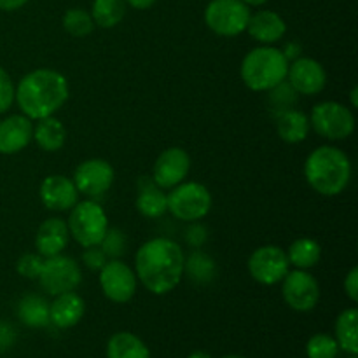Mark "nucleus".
Segmentation results:
<instances>
[{
  "instance_id": "7ed1b4c3",
  "label": "nucleus",
  "mask_w": 358,
  "mask_h": 358,
  "mask_svg": "<svg viewBox=\"0 0 358 358\" xmlns=\"http://www.w3.org/2000/svg\"><path fill=\"white\" fill-rule=\"evenodd\" d=\"M304 177L315 192L331 198L341 194L348 187L352 178V163L338 147L322 145L306 157Z\"/></svg>"
},
{
  "instance_id": "ea45409f",
  "label": "nucleus",
  "mask_w": 358,
  "mask_h": 358,
  "mask_svg": "<svg viewBox=\"0 0 358 358\" xmlns=\"http://www.w3.org/2000/svg\"><path fill=\"white\" fill-rule=\"evenodd\" d=\"M28 0H0V9L2 10H16V9H21V7L27 3Z\"/></svg>"
},
{
  "instance_id": "b1692460",
  "label": "nucleus",
  "mask_w": 358,
  "mask_h": 358,
  "mask_svg": "<svg viewBox=\"0 0 358 358\" xmlns=\"http://www.w3.org/2000/svg\"><path fill=\"white\" fill-rule=\"evenodd\" d=\"M107 358H150L149 348L131 332H117L107 343Z\"/></svg>"
},
{
  "instance_id": "a878e982",
  "label": "nucleus",
  "mask_w": 358,
  "mask_h": 358,
  "mask_svg": "<svg viewBox=\"0 0 358 358\" xmlns=\"http://www.w3.org/2000/svg\"><path fill=\"white\" fill-rule=\"evenodd\" d=\"M358 311L357 308L345 310L336 320V341L339 348L345 350L350 355L358 353Z\"/></svg>"
},
{
  "instance_id": "6e6552de",
  "label": "nucleus",
  "mask_w": 358,
  "mask_h": 358,
  "mask_svg": "<svg viewBox=\"0 0 358 358\" xmlns=\"http://www.w3.org/2000/svg\"><path fill=\"white\" fill-rule=\"evenodd\" d=\"M250 9L243 0H212L205 9V23L220 37H236L247 30Z\"/></svg>"
},
{
  "instance_id": "5701e85b",
  "label": "nucleus",
  "mask_w": 358,
  "mask_h": 358,
  "mask_svg": "<svg viewBox=\"0 0 358 358\" xmlns=\"http://www.w3.org/2000/svg\"><path fill=\"white\" fill-rule=\"evenodd\" d=\"M34 140L45 152H56L65 145L66 129L59 119L49 115V117L38 119L37 124L34 126Z\"/></svg>"
},
{
  "instance_id": "c85d7f7f",
  "label": "nucleus",
  "mask_w": 358,
  "mask_h": 358,
  "mask_svg": "<svg viewBox=\"0 0 358 358\" xmlns=\"http://www.w3.org/2000/svg\"><path fill=\"white\" fill-rule=\"evenodd\" d=\"M184 273H187L189 278L194 280L196 283H206L215 275V262L210 255L196 250L185 259Z\"/></svg>"
},
{
  "instance_id": "4be33fe9",
  "label": "nucleus",
  "mask_w": 358,
  "mask_h": 358,
  "mask_svg": "<svg viewBox=\"0 0 358 358\" xmlns=\"http://www.w3.org/2000/svg\"><path fill=\"white\" fill-rule=\"evenodd\" d=\"M164 189L157 187L149 180L140 182V191L136 196V210L147 219H159L168 212V198Z\"/></svg>"
},
{
  "instance_id": "49530a36",
  "label": "nucleus",
  "mask_w": 358,
  "mask_h": 358,
  "mask_svg": "<svg viewBox=\"0 0 358 358\" xmlns=\"http://www.w3.org/2000/svg\"><path fill=\"white\" fill-rule=\"evenodd\" d=\"M350 358H357V357H355V355H352V357H350Z\"/></svg>"
},
{
  "instance_id": "f704fd0d",
  "label": "nucleus",
  "mask_w": 358,
  "mask_h": 358,
  "mask_svg": "<svg viewBox=\"0 0 358 358\" xmlns=\"http://www.w3.org/2000/svg\"><path fill=\"white\" fill-rule=\"evenodd\" d=\"M14 101V84L9 73L0 66V114L7 112Z\"/></svg>"
},
{
  "instance_id": "2eb2a0df",
  "label": "nucleus",
  "mask_w": 358,
  "mask_h": 358,
  "mask_svg": "<svg viewBox=\"0 0 358 358\" xmlns=\"http://www.w3.org/2000/svg\"><path fill=\"white\" fill-rule=\"evenodd\" d=\"M287 79L292 90L297 94L313 96L318 94L327 84V73L322 63L313 58H297L296 62L289 63Z\"/></svg>"
},
{
  "instance_id": "c756f323",
  "label": "nucleus",
  "mask_w": 358,
  "mask_h": 358,
  "mask_svg": "<svg viewBox=\"0 0 358 358\" xmlns=\"http://www.w3.org/2000/svg\"><path fill=\"white\" fill-rule=\"evenodd\" d=\"M63 28L72 37H86L93 31L94 21L91 14L84 9H70L63 16Z\"/></svg>"
},
{
  "instance_id": "37998d69",
  "label": "nucleus",
  "mask_w": 358,
  "mask_h": 358,
  "mask_svg": "<svg viewBox=\"0 0 358 358\" xmlns=\"http://www.w3.org/2000/svg\"><path fill=\"white\" fill-rule=\"evenodd\" d=\"M187 358H212V357H210V353H206V352H194V353H191Z\"/></svg>"
},
{
  "instance_id": "f8f14e48",
  "label": "nucleus",
  "mask_w": 358,
  "mask_h": 358,
  "mask_svg": "<svg viewBox=\"0 0 358 358\" xmlns=\"http://www.w3.org/2000/svg\"><path fill=\"white\" fill-rule=\"evenodd\" d=\"M100 287L103 296L108 301L117 304H124L131 301L136 292V275L128 264L119 259L105 262L100 269Z\"/></svg>"
},
{
  "instance_id": "20e7f679",
  "label": "nucleus",
  "mask_w": 358,
  "mask_h": 358,
  "mask_svg": "<svg viewBox=\"0 0 358 358\" xmlns=\"http://www.w3.org/2000/svg\"><path fill=\"white\" fill-rule=\"evenodd\" d=\"M289 58L273 45L252 49L241 62V80L252 91H271L287 80Z\"/></svg>"
},
{
  "instance_id": "79ce46f5",
  "label": "nucleus",
  "mask_w": 358,
  "mask_h": 358,
  "mask_svg": "<svg viewBox=\"0 0 358 358\" xmlns=\"http://www.w3.org/2000/svg\"><path fill=\"white\" fill-rule=\"evenodd\" d=\"M357 96H358V87L355 86V87H353V90H352V93H350V98H352V107H353V108L358 107Z\"/></svg>"
},
{
  "instance_id": "423d86ee",
  "label": "nucleus",
  "mask_w": 358,
  "mask_h": 358,
  "mask_svg": "<svg viewBox=\"0 0 358 358\" xmlns=\"http://www.w3.org/2000/svg\"><path fill=\"white\" fill-rule=\"evenodd\" d=\"M168 198V212L184 222H196L208 215L212 208V194L198 182H182L171 189Z\"/></svg>"
},
{
  "instance_id": "dca6fc26",
  "label": "nucleus",
  "mask_w": 358,
  "mask_h": 358,
  "mask_svg": "<svg viewBox=\"0 0 358 358\" xmlns=\"http://www.w3.org/2000/svg\"><path fill=\"white\" fill-rule=\"evenodd\" d=\"M42 205L52 212H66L76 206L77 199H79V191H77L76 184L70 178L63 177V175H49L42 180L41 189Z\"/></svg>"
},
{
  "instance_id": "c9c22d12",
  "label": "nucleus",
  "mask_w": 358,
  "mask_h": 358,
  "mask_svg": "<svg viewBox=\"0 0 358 358\" xmlns=\"http://www.w3.org/2000/svg\"><path fill=\"white\" fill-rule=\"evenodd\" d=\"M83 261H84V264L91 269V271H100V269L105 266V262H107V255L103 254V250L100 248V245H96V247L86 248V252H84V255H83Z\"/></svg>"
},
{
  "instance_id": "9b49d317",
  "label": "nucleus",
  "mask_w": 358,
  "mask_h": 358,
  "mask_svg": "<svg viewBox=\"0 0 358 358\" xmlns=\"http://www.w3.org/2000/svg\"><path fill=\"white\" fill-rule=\"evenodd\" d=\"M282 282L283 301L294 311L306 313V311L313 310L320 301V285H318L317 278L306 269L289 271Z\"/></svg>"
},
{
  "instance_id": "f3484780",
  "label": "nucleus",
  "mask_w": 358,
  "mask_h": 358,
  "mask_svg": "<svg viewBox=\"0 0 358 358\" xmlns=\"http://www.w3.org/2000/svg\"><path fill=\"white\" fill-rule=\"evenodd\" d=\"M34 138V124L27 115H9L0 121V154H17Z\"/></svg>"
},
{
  "instance_id": "aec40b11",
  "label": "nucleus",
  "mask_w": 358,
  "mask_h": 358,
  "mask_svg": "<svg viewBox=\"0 0 358 358\" xmlns=\"http://www.w3.org/2000/svg\"><path fill=\"white\" fill-rule=\"evenodd\" d=\"M84 311L86 306L83 297L77 296L73 290L55 296V301L49 304V317L58 329H72L84 317Z\"/></svg>"
},
{
  "instance_id": "f03ea898",
  "label": "nucleus",
  "mask_w": 358,
  "mask_h": 358,
  "mask_svg": "<svg viewBox=\"0 0 358 358\" xmlns=\"http://www.w3.org/2000/svg\"><path fill=\"white\" fill-rule=\"evenodd\" d=\"M69 98L65 76L51 69H37L27 73L14 90V100L23 115L31 121L55 115Z\"/></svg>"
},
{
  "instance_id": "9d476101",
  "label": "nucleus",
  "mask_w": 358,
  "mask_h": 358,
  "mask_svg": "<svg viewBox=\"0 0 358 358\" xmlns=\"http://www.w3.org/2000/svg\"><path fill=\"white\" fill-rule=\"evenodd\" d=\"M290 262L287 252L276 245H264L252 252L248 259V273L261 285L280 283L289 273Z\"/></svg>"
},
{
  "instance_id": "473e14b6",
  "label": "nucleus",
  "mask_w": 358,
  "mask_h": 358,
  "mask_svg": "<svg viewBox=\"0 0 358 358\" xmlns=\"http://www.w3.org/2000/svg\"><path fill=\"white\" fill-rule=\"evenodd\" d=\"M296 94L297 93L292 90V86H290V84H285V80H283L282 84H278L276 87H273L269 100L275 105L276 114L292 108V105L296 103Z\"/></svg>"
},
{
  "instance_id": "a18cd8bd",
  "label": "nucleus",
  "mask_w": 358,
  "mask_h": 358,
  "mask_svg": "<svg viewBox=\"0 0 358 358\" xmlns=\"http://www.w3.org/2000/svg\"><path fill=\"white\" fill-rule=\"evenodd\" d=\"M222 358H247V357H241V355H226V357H222Z\"/></svg>"
},
{
  "instance_id": "c03bdc74",
  "label": "nucleus",
  "mask_w": 358,
  "mask_h": 358,
  "mask_svg": "<svg viewBox=\"0 0 358 358\" xmlns=\"http://www.w3.org/2000/svg\"><path fill=\"white\" fill-rule=\"evenodd\" d=\"M247 6H262V3H266L268 0H243Z\"/></svg>"
},
{
  "instance_id": "58836bf2",
  "label": "nucleus",
  "mask_w": 358,
  "mask_h": 358,
  "mask_svg": "<svg viewBox=\"0 0 358 358\" xmlns=\"http://www.w3.org/2000/svg\"><path fill=\"white\" fill-rule=\"evenodd\" d=\"M206 240V231L203 229L201 226H192L191 229L187 231V243L192 245V247L199 248Z\"/></svg>"
},
{
  "instance_id": "72a5a7b5",
  "label": "nucleus",
  "mask_w": 358,
  "mask_h": 358,
  "mask_svg": "<svg viewBox=\"0 0 358 358\" xmlns=\"http://www.w3.org/2000/svg\"><path fill=\"white\" fill-rule=\"evenodd\" d=\"M44 257L41 254H24L17 259L16 271L28 280H37L41 275Z\"/></svg>"
},
{
  "instance_id": "4468645a",
  "label": "nucleus",
  "mask_w": 358,
  "mask_h": 358,
  "mask_svg": "<svg viewBox=\"0 0 358 358\" xmlns=\"http://www.w3.org/2000/svg\"><path fill=\"white\" fill-rule=\"evenodd\" d=\"M191 157L180 147H170L157 156L152 170V180L161 189H173L187 178Z\"/></svg>"
},
{
  "instance_id": "2f4dec72",
  "label": "nucleus",
  "mask_w": 358,
  "mask_h": 358,
  "mask_svg": "<svg viewBox=\"0 0 358 358\" xmlns=\"http://www.w3.org/2000/svg\"><path fill=\"white\" fill-rule=\"evenodd\" d=\"M100 248L107 257L117 259L126 252V238L119 229H107V234L101 240Z\"/></svg>"
},
{
  "instance_id": "e433bc0d",
  "label": "nucleus",
  "mask_w": 358,
  "mask_h": 358,
  "mask_svg": "<svg viewBox=\"0 0 358 358\" xmlns=\"http://www.w3.org/2000/svg\"><path fill=\"white\" fill-rule=\"evenodd\" d=\"M345 292L350 301L357 303L358 301V268H352L345 278Z\"/></svg>"
},
{
  "instance_id": "f257e3e1",
  "label": "nucleus",
  "mask_w": 358,
  "mask_h": 358,
  "mask_svg": "<svg viewBox=\"0 0 358 358\" xmlns=\"http://www.w3.org/2000/svg\"><path fill=\"white\" fill-rule=\"evenodd\" d=\"M184 252L170 238H152L138 248L135 275L149 292L164 296L180 283L184 276Z\"/></svg>"
},
{
  "instance_id": "ddd939ff",
  "label": "nucleus",
  "mask_w": 358,
  "mask_h": 358,
  "mask_svg": "<svg viewBox=\"0 0 358 358\" xmlns=\"http://www.w3.org/2000/svg\"><path fill=\"white\" fill-rule=\"evenodd\" d=\"M73 184L79 194L96 198L105 194L114 184V168L103 159H87L73 171Z\"/></svg>"
},
{
  "instance_id": "412c9836",
  "label": "nucleus",
  "mask_w": 358,
  "mask_h": 358,
  "mask_svg": "<svg viewBox=\"0 0 358 358\" xmlns=\"http://www.w3.org/2000/svg\"><path fill=\"white\" fill-rule=\"evenodd\" d=\"M310 117L296 108H289L276 114V131L287 143L304 142L310 133Z\"/></svg>"
},
{
  "instance_id": "bb28decb",
  "label": "nucleus",
  "mask_w": 358,
  "mask_h": 358,
  "mask_svg": "<svg viewBox=\"0 0 358 358\" xmlns=\"http://www.w3.org/2000/svg\"><path fill=\"white\" fill-rule=\"evenodd\" d=\"M287 257H289L290 264L296 266L297 269H310L320 261L322 248L311 238H299L289 247Z\"/></svg>"
},
{
  "instance_id": "cd10ccee",
  "label": "nucleus",
  "mask_w": 358,
  "mask_h": 358,
  "mask_svg": "<svg viewBox=\"0 0 358 358\" xmlns=\"http://www.w3.org/2000/svg\"><path fill=\"white\" fill-rule=\"evenodd\" d=\"M126 14V0H94L91 17L100 28H114Z\"/></svg>"
},
{
  "instance_id": "4c0bfd02",
  "label": "nucleus",
  "mask_w": 358,
  "mask_h": 358,
  "mask_svg": "<svg viewBox=\"0 0 358 358\" xmlns=\"http://www.w3.org/2000/svg\"><path fill=\"white\" fill-rule=\"evenodd\" d=\"M14 339H16V332H14V329L7 324H0V352L10 348Z\"/></svg>"
},
{
  "instance_id": "a211bd4d",
  "label": "nucleus",
  "mask_w": 358,
  "mask_h": 358,
  "mask_svg": "<svg viewBox=\"0 0 358 358\" xmlns=\"http://www.w3.org/2000/svg\"><path fill=\"white\" fill-rule=\"evenodd\" d=\"M69 227L63 219L52 217V219L44 220L38 226L37 236H35V247L42 257H52L65 250L66 243H69Z\"/></svg>"
},
{
  "instance_id": "0eeeda50",
  "label": "nucleus",
  "mask_w": 358,
  "mask_h": 358,
  "mask_svg": "<svg viewBox=\"0 0 358 358\" xmlns=\"http://www.w3.org/2000/svg\"><path fill=\"white\" fill-rule=\"evenodd\" d=\"M310 126L322 138L346 140L355 131V115L339 101H322L311 110Z\"/></svg>"
},
{
  "instance_id": "a19ab883",
  "label": "nucleus",
  "mask_w": 358,
  "mask_h": 358,
  "mask_svg": "<svg viewBox=\"0 0 358 358\" xmlns=\"http://www.w3.org/2000/svg\"><path fill=\"white\" fill-rule=\"evenodd\" d=\"M126 3H129V6L135 7V9L143 10V9H149V7H152L154 3H156V0H126Z\"/></svg>"
},
{
  "instance_id": "39448f33",
  "label": "nucleus",
  "mask_w": 358,
  "mask_h": 358,
  "mask_svg": "<svg viewBox=\"0 0 358 358\" xmlns=\"http://www.w3.org/2000/svg\"><path fill=\"white\" fill-rule=\"evenodd\" d=\"M66 227H69L70 236L80 247H96V245L101 243L105 234H107V213L94 201L76 203V206L70 210Z\"/></svg>"
},
{
  "instance_id": "1a4fd4ad",
  "label": "nucleus",
  "mask_w": 358,
  "mask_h": 358,
  "mask_svg": "<svg viewBox=\"0 0 358 358\" xmlns=\"http://www.w3.org/2000/svg\"><path fill=\"white\" fill-rule=\"evenodd\" d=\"M37 280L45 292L51 296H59V294L76 290L83 276H80L79 264L72 257L58 254L44 259Z\"/></svg>"
},
{
  "instance_id": "393cba45",
  "label": "nucleus",
  "mask_w": 358,
  "mask_h": 358,
  "mask_svg": "<svg viewBox=\"0 0 358 358\" xmlns=\"http://www.w3.org/2000/svg\"><path fill=\"white\" fill-rule=\"evenodd\" d=\"M17 317L23 322L27 327L41 329L51 324V317H49V303L42 299L41 296H24L17 304Z\"/></svg>"
},
{
  "instance_id": "6ab92c4d",
  "label": "nucleus",
  "mask_w": 358,
  "mask_h": 358,
  "mask_svg": "<svg viewBox=\"0 0 358 358\" xmlns=\"http://www.w3.org/2000/svg\"><path fill=\"white\" fill-rule=\"evenodd\" d=\"M247 30L254 41L269 45L278 42L285 35L287 24L275 10H259V13L250 14Z\"/></svg>"
},
{
  "instance_id": "7c9ffc66",
  "label": "nucleus",
  "mask_w": 358,
  "mask_h": 358,
  "mask_svg": "<svg viewBox=\"0 0 358 358\" xmlns=\"http://www.w3.org/2000/svg\"><path fill=\"white\" fill-rule=\"evenodd\" d=\"M306 353L308 358H336L339 353V345L331 336L315 334L308 341Z\"/></svg>"
}]
</instances>
